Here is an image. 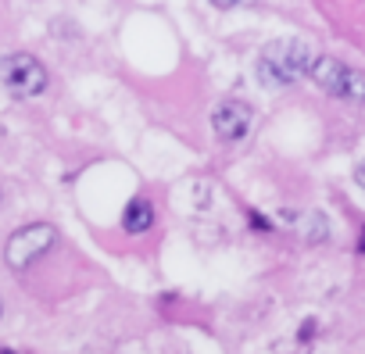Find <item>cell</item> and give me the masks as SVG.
Returning <instances> with one entry per match:
<instances>
[{
  "instance_id": "6da1fadb",
  "label": "cell",
  "mask_w": 365,
  "mask_h": 354,
  "mask_svg": "<svg viewBox=\"0 0 365 354\" xmlns=\"http://www.w3.org/2000/svg\"><path fill=\"white\" fill-rule=\"evenodd\" d=\"M312 65H315V58H312L308 43H301V40H276V43H269L258 54L255 68H258V79L265 86H287V83L308 76Z\"/></svg>"
},
{
  "instance_id": "7a4b0ae2",
  "label": "cell",
  "mask_w": 365,
  "mask_h": 354,
  "mask_svg": "<svg viewBox=\"0 0 365 354\" xmlns=\"http://www.w3.org/2000/svg\"><path fill=\"white\" fill-rule=\"evenodd\" d=\"M308 76H312V79H315V86H319V90H326L329 97L365 100V76H361V72H354L351 65H344L340 58H329V54L315 58V65H312V72H308Z\"/></svg>"
},
{
  "instance_id": "3957f363",
  "label": "cell",
  "mask_w": 365,
  "mask_h": 354,
  "mask_svg": "<svg viewBox=\"0 0 365 354\" xmlns=\"http://www.w3.org/2000/svg\"><path fill=\"white\" fill-rule=\"evenodd\" d=\"M51 247H54V226L33 222V226L11 233V240H8V247H4V261H8L15 272H22V269H29L40 254H47Z\"/></svg>"
},
{
  "instance_id": "277c9868",
  "label": "cell",
  "mask_w": 365,
  "mask_h": 354,
  "mask_svg": "<svg viewBox=\"0 0 365 354\" xmlns=\"http://www.w3.org/2000/svg\"><path fill=\"white\" fill-rule=\"evenodd\" d=\"M0 79L15 97H36L47 86V68L33 54H11L0 61Z\"/></svg>"
},
{
  "instance_id": "5b68a950",
  "label": "cell",
  "mask_w": 365,
  "mask_h": 354,
  "mask_svg": "<svg viewBox=\"0 0 365 354\" xmlns=\"http://www.w3.org/2000/svg\"><path fill=\"white\" fill-rule=\"evenodd\" d=\"M251 125H255V111L244 100H222L212 111V129L222 140H244L251 132Z\"/></svg>"
},
{
  "instance_id": "8992f818",
  "label": "cell",
  "mask_w": 365,
  "mask_h": 354,
  "mask_svg": "<svg viewBox=\"0 0 365 354\" xmlns=\"http://www.w3.org/2000/svg\"><path fill=\"white\" fill-rule=\"evenodd\" d=\"M150 222H154V208H150V201L133 197V201L125 204V215H122L125 233H147V229H150Z\"/></svg>"
},
{
  "instance_id": "52a82bcc",
  "label": "cell",
  "mask_w": 365,
  "mask_h": 354,
  "mask_svg": "<svg viewBox=\"0 0 365 354\" xmlns=\"http://www.w3.org/2000/svg\"><path fill=\"white\" fill-rule=\"evenodd\" d=\"M304 222H308V226H304V240H315V244L326 240V215L315 212V215H308Z\"/></svg>"
},
{
  "instance_id": "ba28073f",
  "label": "cell",
  "mask_w": 365,
  "mask_h": 354,
  "mask_svg": "<svg viewBox=\"0 0 365 354\" xmlns=\"http://www.w3.org/2000/svg\"><path fill=\"white\" fill-rule=\"evenodd\" d=\"M354 183H358V187L365 190V157H361V161L354 165Z\"/></svg>"
},
{
  "instance_id": "9c48e42d",
  "label": "cell",
  "mask_w": 365,
  "mask_h": 354,
  "mask_svg": "<svg viewBox=\"0 0 365 354\" xmlns=\"http://www.w3.org/2000/svg\"><path fill=\"white\" fill-rule=\"evenodd\" d=\"M312 333H315V322H304L301 326V340H312Z\"/></svg>"
},
{
  "instance_id": "30bf717a",
  "label": "cell",
  "mask_w": 365,
  "mask_h": 354,
  "mask_svg": "<svg viewBox=\"0 0 365 354\" xmlns=\"http://www.w3.org/2000/svg\"><path fill=\"white\" fill-rule=\"evenodd\" d=\"M358 251H361V254H365V229H361V244H358Z\"/></svg>"
}]
</instances>
